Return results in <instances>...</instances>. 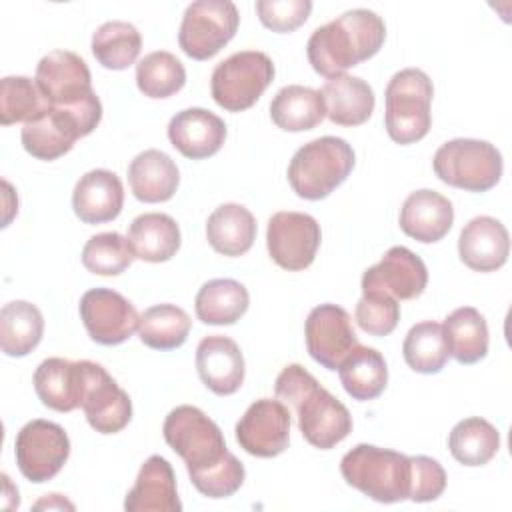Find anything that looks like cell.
I'll use <instances>...</instances> for the list:
<instances>
[{"label":"cell","instance_id":"obj_1","mask_svg":"<svg viewBox=\"0 0 512 512\" xmlns=\"http://www.w3.org/2000/svg\"><path fill=\"white\" fill-rule=\"evenodd\" d=\"M162 434L184 460L196 490L208 498H228L244 484V464L226 448L222 430L200 408L182 404L170 410Z\"/></svg>","mask_w":512,"mask_h":512},{"label":"cell","instance_id":"obj_2","mask_svg":"<svg viewBox=\"0 0 512 512\" xmlns=\"http://www.w3.org/2000/svg\"><path fill=\"white\" fill-rule=\"evenodd\" d=\"M276 398L286 402L298 418V428L308 444L330 450L352 432V416L348 408L330 394L300 364L282 368L274 382Z\"/></svg>","mask_w":512,"mask_h":512},{"label":"cell","instance_id":"obj_3","mask_svg":"<svg viewBox=\"0 0 512 512\" xmlns=\"http://www.w3.org/2000/svg\"><path fill=\"white\" fill-rule=\"evenodd\" d=\"M384 38V20L372 10L354 8L310 34L306 44L308 62L326 80L336 78L372 58L382 48Z\"/></svg>","mask_w":512,"mask_h":512},{"label":"cell","instance_id":"obj_4","mask_svg":"<svg viewBox=\"0 0 512 512\" xmlns=\"http://www.w3.org/2000/svg\"><path fill=\"white\" fill-rule=\"evenodd\" d=\"M34 82L54 108H62L88 136L102 118V104L92 90L88 64L70 50H52L40 58Z\"/></svg>","mask_w":512,"mask_h":512},{"label":"cell","instance_id":"obj_5","mask_svg":"<svg viewBox=\"0 0 512 512\" xmlns=\"http://www.w3.org/2000/svg\"><path fill=\"white\" fill-rule=\"evenodd\" d=\"M340 472L346 484L376 502L392 504L410 496V456L396 450L358 444L342 456Z\"/></svg>","mask_w":512,"mask_h":512},{"label":"cell","instance_id":"obj_6","mask_svg":"<svg viewBox=\"0 0 512 512\" xmlns=\"http://www.w3.org/2000/svg\"><path fill=\"white\" fill-rule=\"evenodd\" d=\"M352 146L338 136L310 140L288 164V182L304 200H322L336 190L354 168Z\"/></svg>","mask_w":512,"mask_h":512},{"label":"cell","instance_id":"obj_7","mask_svg":"<svg viewBox=\"0 0 512 512\" xmlns=\"http://www.w3.org/2000/svg\"><path fill=\"white\" fill-rule=\"evenodd\" d=\"M384 124L396 144H414L422 140L432 126V80L418 68L396 72L386 86Z\"/></svg>","mask_w":512,"mask_h":512},{"label":"cell","instance_id":"obj_8","mask_svg":"<svg viewBox=\"0 0 512 512\" xmlns=\"http://www.w3.org/2000/svg\"><path fill=\"white\" fill-rule=\"evenodd\" d=\"M432 168L448 186L468 192H486L498 184L504 162L500 150L486 140L454 138L436 150Z\"/></svg>","mask_w":512,"mask_h":512},{"label":"cell","instance_id":"obj_9","mask_svg":"<svg viewBox=\"0 0 512 512\" xmlns=\"http://www.w3.org/2000/svg\"><path fill=\"white\" fill-rule=\"evenodd\" d=\"M274 80V64L260 50H242L212 70L210 92L218 106L228 112H242L256 104Z\"/></svg>","mask_w":512,"mask_h":512},{"label":"cell","instance_id":"obj_10","mask_svg":"<svg viewBox=\"0 0 512 512\" xmlns=\"http://www.w3.org/2000/svg\"><path fill=\"white\" fill-rule=\"evenodd\" d=\"M238 8L230 0H196L184 10L178 44L194 60H208L218 54L236 34Z\"/></svg>","mask_w":512,"mask_h":512},{"label":"cell","instance_id":"obj_11","mask_svg":"<svg viewBox=\"0 0 512 512\" xmlns=\"http://www.w3.org/2000/svg\"><path fill=\"white\" fill-rule=\"evenodd\" d=\"M14 454L22 476L40 484L62 470L70 456V440L60 424L38 418L20 428Z\"/></svg>","mask_w":512,"mask_h":512},{"label":"cell","instance_id":"obj_12","mask_svg":"<svg viewBox=\"0 0 512 512\" xmlns=\"http://www.w3.org/2000/svg\"><path fill=\"white\" fill-rule=\"evenodd\" d=\"M322 240L320 224L304 212H276L268 220L266 246L270 258L284 270L308 268Z\"/></svg>","mask_w":512,"mask_h":512},{"label":"cell","instance_id":"obj_13","mask_svg":"<svg viewBox=\"0 0 512 512\" xmlns=\"http://www.w3.org/2000/svg\"><path fill=\"white\" fill-rule=\"evenodd\" d=\"M80 318L88 336L104 346L126 342L140 322L134 304L110 288H92L80 298Z\"/></svg>","mask_w":512,"mask_h":512},{"label":"cell","instance_id":"obj_14","mask_svg":"<svg viewBox=\"0 0 512 512\" xmlns=\"http://www.w3.org/2000/svg\"><path fill=\"white\" fill-rule=\"evenodd\" d=\"M80 408L88 424L100 434H116L132 418V400L104 366L84 360V390Z\"/></svg>","mask_w":512,"mask_h":512},{"label":"cell","instance_id":"obj_15","mask_svg":"<svg viewBox=\"0 0 512 512\" xmlns=\"http://www.w3.org/2000/svg\"><path fill=\"white\" fill-rule=\"evenodd\" d=\"M240 448L258 458H274L288 448L290 410L282 400L260 398L236 424Z\"/></svg>","mask_w":512,"mask_h":512},{"label":"cell","instance_id":"obj_16","mask_svg":"<svg viewBox=\"0 0 512 512\" xmlns=\"http://www.w3.org/2000/svg\"><path fill=\"white\" fill-rule=\"evenodd\" d=\"M304 336L308 354L328 370H338L348 352L358 344L350 314L330 302L310 310Z\"/></svg>","mask_w":512,"mask_h":512},{"label":"cell","instance_id":"obj_17","mask_svg":"<svg viewBox=\"0 0 512 512\" xmlns=\"http://www.w3.org/2000/svg\"><path fill=\"white\" fill-rule=\"evenodd\" d=\"M426 284V264L404 246H392L378 264L362 274V292H382L396 300H412L420 296Z\"/></svg>","mask_w":512,"mask_h":512},{"label":"cell","instance_id":"obj_18","mask_svg":"<svg viewBox=\"0 0 512 512\" xmlns=\"http://www.w3.org/2000/svg\"><path fill=\"white\" fill-rule=\"evenodd\" d=\"M196 370L208 390L218 396H230L244 382L242 350L232 338L210 334L196 348Z\"/></svg>","mask_w":512,"mask_h":512},{"label":"cell","instance_id":"obj_19","mask_svg":"<svg viewBox=\"0 0 512 512\" xmlns=\"http://www.w3.org/2000/svg\"><path fill=\"white\" fill-rule=\"evenodd\" d=\"M170 144L186 158L202 160L214 156L226 140V124L204 108H186L168 124Z\"/></svg>","mask_w":512,"mask_h":512},{"label":"cell","instance_id":"obj_20","mask_svg":"<svg viewBox=\"0 0 512 512\" xmlns=\"http://www.w3.org/2000/svg\"><path fill=\"white\" fill-rule=\"evenodd\" d=\"M460 260L476 272H494L502 268L510 254L506 226L492 216L472 218L458 238Z\"/></svg>","mask_w":512,"mask_h":512},{"label":"cell","instance_id":"obj_21","mask_svg":"<svg viewBox=\"0 0 512 512\" xmlns=\"http://www.w3.org/2000/svg\"><path fill=\"white\" fill-rule=\"evenodd\" d=\"M124 204V186L118 174L96 168L80 176L72 192L74 214L84 224H104L114 220Z\"/></svg>","mask_w":512,"mask_h":512},{"label":"cell","instance_id":"obj_22","mask_svg":"<svg viewBox=\"0 0 512 512\" xmlns=\"http://www.w3.org/2000/svg\"><path fill=\"white\" fill-rule=\"evenodd\" d=\"M126 512H180L182 502L176 492V476L172 464L154 454L136 476L134 486L124 500Z\"/></svg>","mask_w":512,"mask_h":512},{"label":"cell","instance_id":"obj_23","mask_svg":"<svg viewBox=\"0 0 512 512\" xmlns=\"http://www.w3.org/2000/svg\"><path fill=\"white\" fill-rule=\"evenodd\" d=\"M454 222L452 202L436 190H416L408 194L400 210V228L406 236L432 244L442 240Z\"/></svg>","mask_w":512,"mask_h":512},{"label":"cell","instance_id":"obj_24","mask_svg":"<svg viewBox=\"0 0 512 512\" xmlns=\"http://www.w3.org/2000/svg\"><path fill=\"white\" fill-rule=\"evenodd\" d=\"M24 150L38 160H56L64 156L78 138H82L78 122L70 112L50 106L22 128Z\"/></svg>","mask_w":512,"mask_h":512},{"label":"cell","instance_id":"obj_25","mask_svg":"<svg viewBox=\"0 0 512 512\" xmlns=\"http://www.w3.org/2000/svg\"><path fill=\"white\" fill-rule=\"evenodd\" d=\"M34 390L44 406L56 412H72L82 402L84 360H42L34 372Z\"/></svg>","mask_w":512,"mask_h":512},{"label":"cell","instance_id":"obj_26","mask_svg":"<svg viewBox=\"0 0 512 512\" xmlns=\"http://www.w3.org/2000/svg\"><path fill=\"white\" fill-rule=\"evenodd\" d=\"M326 106V116L338 126L364 124L374 112V90L358 76L340 74L328 78L320 90Z\"/></svg>","mask_w":512,"mask_h":512},{"label":"cell","instance_id":"obj_27","mask_svg":"<svg viewBox=\"0 0 512 512\" xmlns=\"http://www.w3.org/2000/svg\"><path fill=\"white\" fill-rule=\"evenodd\" d=\"M128 184L132 194L146 204L166 202L180 184V172L174 160L162 150L140 152L128 166Z\"/></svg>","mask_w":512,"mask_h":512},{"label":"cell","instance_id":"obj_28","mask_svg":"<svg viewBox=\"0 0 512 512\" xmlns=\"http://www.w3.org/2000/svg\"><path fill=\"white\" fill-rule=\"evenodd\" d=\"M206 238L218 254L242 256L254 244L256 220L242 204H222L208 216Z\"/></svg>","mask_w":512,"mask_h":512},{"label":"cell","instance_id":"obj_29","mask_svg":"<svg viewBox=\"0 0 512 512\" xmlns=\"http://www.w3.org/2000/svg\"><path fill=\"white\" fill-rule=\"evenodd\" d=\"M128 242L136 258L146 262H166L180 248V228L168 214L146 212L132 220Z\"/></svg>","mask_w":512,"mask_h":512},{"label":"cell","instance_id":"obj_30","mask_svg":"<svg viewBox=\"0 0 512 512\" xmlns=\"http://www.w3.org/2000/svg\"><path fill=\"white\" fill-rule=\"evenodd\" d=\"M338 376L346 394L360 402L378 398L388 384L384 356L376 348L362 346L360 342L338 366Z\"/></svg>","mask_w":512,"mask_h":512},{"label":"cell","instance_id":"obj_31","mask_svg":"<svg viewBox=\"0 0 512 512\" xmlns=\"http://www.w3.org/2000/svg\"><path fill=\"white\" fill-rule=\"evenodd\" d=\"M326 116L320 90L290 84L276 92L270 102L272 122L286 132H304L318 126Z\"/></svg>","mask_w":512,"mask_h":512},{"label":"cell","instance_id":"obj_32","mask_svg":"<svg viewBox=\"0 0 512 512\" xmlns=\"http://www.w3.org/2000/svg\"><path fill=\"white\" fill-rule=\"evenodd\" d=\"M250 304L244 284L232 278L208 280L196 294L194 308L198 320L212 326H228L238 322Z\"/></svg>","mask_w":512,"mask_h":512},{"label":"cell","instance_id":"obj_33","mask_svg":"<svg viewBox=\"0 0 512 512\" xmlns=\"http://www.w3.org/2000/svg\"><path fill=\"white\" fill-rule=\"evenodd\" d=\"M442 330L448 344V354L456 362L476 364L488 354V326L476 308H456L446 316Z\"/></svg>","mask_w":512,"mask_h":512},{"label":"cell","instance_id":"obj_34","mask_svg":"<svg viewBox=\"0 0 512 512\" xmlns=\"http://www.w3.org/2000/svg\"><path fill=\"white\" fill-rule=\"evenodd\" d=\"M42 312L26 300H12L0 310V348L6 356H26L42 340Z\"/></svg>","mask_w":512,"mask_h":512},{"label":"cell","instance_id":"obj_35","mask_svg":"<svg viewBox=\"0 0 512 512\" xmlns=\"http://www.w3.org/2000/svg\"><path fill=\"white\" fill-rule=\"evenodd\" d=\"M190 328L192 320L184 308L176 304H156L140 314L138 336L148 348L174 350L186 342Z\"/></svg>","mask_w":512,"mask_h":512},{"label":"cell","instance_id":"obj_36","mask_svg":"<svg viewBox=\"0 0 512 512\" xmlns=\"http://www.w3.org/2000/svg\"><path fill=\"white\" fill-rule=\"evenodd\" d=\"M448 448L460 464L482 466L496 456L500 448V434L480 416L464 418L450 430Z\"/></svg>","mask_w":512,"mask_h":512},{"label":"cell","instance_id":"obj_37","mask_svg":"<svg viewBox=\"0 0 512 512\" xmlns=\"http://www.w3.org/2000/svg\"><path fill=\"white\" fill-rule=\"evenodd\" d=\"M142 48V36L130 22L110 20L92 34V54L108 70H124L136 62Z\"/></svg>","mask_w":512,"mask_h":512},{"label":"cell","instance_id":"obj_38","mask_svg":"<svg viewBox=\"0 0 512 512\" xmlns=\"http://www.w3.org/2000/svg\"><path fill=\"white\" fill-rule=\"evenodd\" d=\"M406 364L420 374H436L448 362V344L440 322L426 320L414 324L402 344Z\"/></svg>","mask_w":512,"mask_h":512},{"label":"cell","instance_id":"obj_39","mask_svg":"<svg viewBox=\"0 0 512 512\" xmlns=\"http://www.w3.org/2000/svg\"><path fill=\"white\" fill-rule=\"evenodd\" d=\"M186 82L184 64L166 50L146 54L136 64L138 90L148 98H170Z\"/></svg>","mask_w":512,"mask_h":512},{"label":"cell","instance_id":"obj_40","mask_svg":"<svg viewBox=\"0 0 512 512\" xmlns=\"http://www.w3.org/2000/svg\"><path fill=\"white\" fill-rule=\"evenodd\" d=\"M50 108L34 80L26 76H6L0 82V122L4 126L30 122Z\"/></svg>","mask_w":512,"mask_h":512},{"label":"cell","instance_id":"obj_41","mask_svg":"<svg viewBox=\"0 0 512 512\" xmlns=\"http://www.w3.org/2000/svg\"><path fill=\"white\" fill-rule=\"evenodd\" d=\"M136 254L120 232L94 234L82 248V264L88 272L100 276H118L132 262Z\"/></svg>","mask_w":512,"mask_h":512},{"label":"cell","instance_id":"obj_42","mask_svg":"<svg viewBox=\"0 0 512 512\" xmlns=\"http://www.w3.org/2000/svg\"><path fill=\"white\" fill-rule=\"evenodd\" d=\"M354 318L370 336L390 334L400 320V304L396 298L382 292H362L356 304Z\"/></svg>","mask_w":512,"mask_h":512},{"label":"cell","instance_id":"obj_43","mask_svg":"<svg viewBox=\"0 0 512 512\" xmlns=\"http://www.w3.org/2000/svg\"><path fill=\"white\" fill-rule=\"evenodd\" d=\"M256 12L260 22L272 32H292L304 24L312 12L310 0H258Z\"/></svg>","mask_w":512,"mask_h":512},{"label":"cell","instance_id":"obj_44","mask_svg":"<svg viewBox=\"0 0 512 512\" xmlns=\"http://www.w3.org/2000/svg\"><path fill=\"white\" fill-rule=\"evenodd\" d=\"M412 464V484L410 500L412 502H432L446 488V472L442 464L430 456H410Z\"/></svg>","mask_w":512,"mask_h":512},{"label":"cell","instance_id":"obj_45","mask_svg":"<svg viewBox=\"0 0 512 512\" xmlns=\"http://www.w3.org/2000/svg\"><path fill=\"white\" fill-rule=\"evenodd\" d=\"M42 506H48V508H54V506H58V508H74L70 502H66L60 494H48V498L46 500H42V502H38L36 504V508H42Z\"/></svg>","mask_w":512,"mask_h":512}]
</instances>
